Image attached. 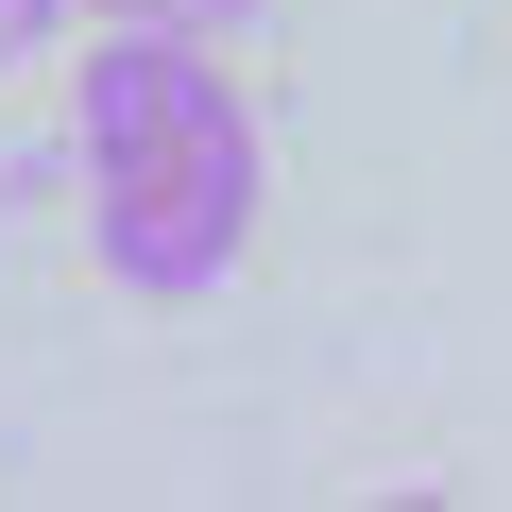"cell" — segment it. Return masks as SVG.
I'll return each mask as SVG.
<instances>
[{
	"mask_svg": "<svg viewBox=\"0 0 512 512\" xmlns=\"http://www.w3.org/2000/svg\"><path fill=\"white\" fill-rule=\"evenodd\" d=\"M86 239L137 308H188L256 239V103L205 69V35L103 18L86 52Z\"/></svg>",
	"mask_w": 512,
	"mask_h": 512,
	"instance_id": "6da1fadb",
	"label": "cell"
},
{
	"mask_svg": "<svg viewBox=\"0 0 512 512\" xmlns=\"http://www.w3.org/2000/svg\"><path fill=\"white\" fill-rule=\"evenodd\" d=\"M103 18H137V35H205V52H222V35L274 18V0H103Z\"/></svg>",
	"mask_w": 512,
	"mask_h": 512,
	"instance_id": "7a4b0ae2",
	"label": "cell"
},
{
	"mask_svg": "<svg viewBox=\"0 0 512 512\" xmlns=\"http://www.w3.org/2000/svg\"><path fill=\"white\" fill-rule=\"evenodd\" d=\"M69 18V0H0V69H35V35Z\"/></svg>",
	"mask_w": 512,
	"mask_h": 512,
	"instance_id": "3957f363",
	"label": "cell"
}]
</instances>
